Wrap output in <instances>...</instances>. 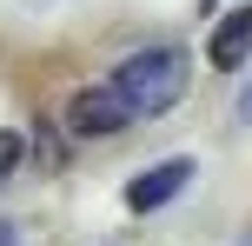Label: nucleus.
I'll return each instance as SVG.
<instances>
[{
	"mask_svg": "<svg viewBox=\"0 0 252 246\" xmlns=\"http://www.w3.org/2000/svg\"><path fill=\"white\" fill-rule=\"evenodd\" d=\"M192 173H199L192 160H159V167H146V173H139L133 186H126V207H133V213H159L166 200H173L179 186L192 180Z\"/></svg>",
	"mask_w": 252,
	"mask_h": 246,
	"instance_id": "7ed1b4c3",
	"label": "nucleus"
},
{
	"mask_svg": "<svg viewBox=\"0 0 252 246\" xmlns=\"http://www.w3.org/2000/svg\"><path fill=\"white\" fill-rule=\"evenodd\" d=\"M0 246H13V226H0Z\"/></svg>",
	"mask_w": 252,
	"mask_h": 246,
	"instance_id": "0eeeda50",
	"label": "nucleus"
},
{
	"mask_svg": "<svg viewBox=\"0 0 252 246\" xmlns=\"http://www.w3.org/2000/svg\"><path fill=\"white\" fill-rule=\"evenodd\" d=\"M206 60H213V67H246V60H252V7H232L226 20L213 27Z\"/></svg>",
	"mask_w": 252,
	"mask_h": 246,
	"instance_id": "20e7f679",
	"label": "nucleus"
},
{
	"mask_svg": "<svg viewBox=\"0 0 252 246\" xmlns=\"http://www.w3.org/2000/svg\"><path fill=\"white\" fill-rule=\"evenodd\" d=\"M20 153H27V140H20V133H0V180L20 167Z\"/></svg>",
	"mask_w": 252,
	"mask_h": 246,
	"instance_id": "39448f33",
	"label": "nucleus"
},
{
	"mask_svg": "<svg viewBox=\"0 0 252 246\" xmlns=\"http://www.w3.org/2000/svg\"><path fill=\"white\" fill-rule=\"evenodd\" d=\"M126 120H133V106L120 100L113 80H106V87H80L73 100H66V133H73V140H106Z\"/></svg>",
	"mask_w": 252,
	"mask_h": 246,
	"instance_id": "f03ea898",
	"label": "nucleus"
},
{
	"mask_svg": "<svg viewBox=\"0 0 252 246\" xmlns=\"http://www.w3.org/2000/svg\"><path fill=\"white\" fill-rule=\"evenodd\" d=\"M186 67L192 60L179 47H146V53H133V60H120L113 87H120V100L133 106V120H153V113H166V106H179Z\"/></svg>",
	"mask_w": 252,
	"mask_h": 246,
	"instance_id": "f257e3e1",
	"label": "nucleus"
},
{
	"mask_svg": "<svg viewBox=\"0 0 252 246\" xmlns=\"http://www.w3.org/2000/svg\"><path fill=\"white\" fill-rule=\"evenodd\" d=\"M239 113H246V120H252V87H246V93H239Z\"/></svg>",
	"mask_w": 252,
	"mask_h": 246,
	"instance_id": "423d86ee",
	"label": "nucleus"
}]
</instances>
